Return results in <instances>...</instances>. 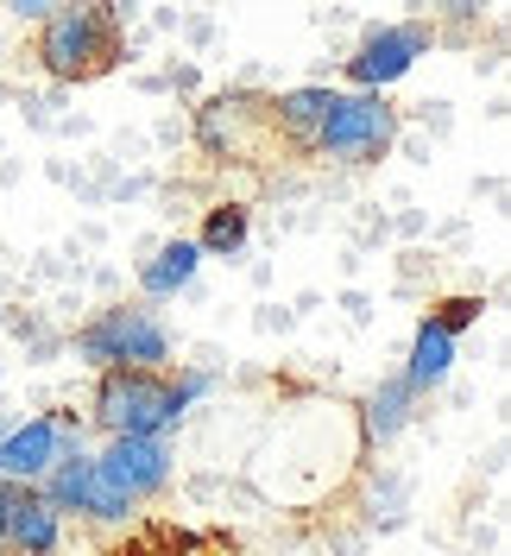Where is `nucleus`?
<instances>
[{
  "instance_id": "f257e3e1",
  "label": "nucleus",
  "mask_w": 511,
  "mask_h": 556,
  "mask_svg": "<svg viewBox=\"0 0 511 556\" xmlns=\"http://www.w3.org/2000/svg\"><path fill=\"white\" fill-rule=\"evenodd\" d=\"M33 58L58 83H95L120 64V7H58L38 26Z\"/></svg>"
},
{
  "instance_id": "ddd939ff",
  "label": "nucleus",
  "mask_w": 511,
  "mask_h": 556,
  "mask_svg": "<svg viewBox=\"0 0 511 556\" xmlns=\"http://www.w3.org/2000/svg\"><path fill=\"white\" fill-rule=\"evenodd\" d=\"M89 493H95V455H89V450L58 455V462L44 468V481H38V500H44L58 519H69V513H89Z\"/></svg>"
},
{
  "instance_id": "a211bd4d",
  "label": "nucleus",
  "mask_w": 511,
  "mask_h": 556,
  "mask_svg": "<svg viewBox=\"0 0 511 556\" xmlns=\"http://www.w3.org/2000/svg\"><path fill=\"white\" fill-rule=\"evenodd\" d=\"M0 556H7V486H0Z\"/></svg>"
},
{
  "instance_id": "20e7f679",
  "label": "nucleus",
  "mask_w": 511,
  "mask_h": 556,
  "mask_svg": "<svg viewBox=\"0 0 511 556\" xmlns=\"http://www.w3.org/2000/svg\"><path fill=\"white\" fill-rule=\"evenodd\" d=\"M392 146H398V108H392V96L341 89L309 152L329 159V165H379Z\"/></svg>"
},
{
  "instance_id": "9b49d317",
  "label": "nucleus",
  "mask_w": 511,
  "mask_h": 556,
  "mask_svg": "<svg viewBox=\"0 0 511 556\" xmlns=\"http://www.w3.org/2000/svg\"><path fill=\"white\" fill-rule=\"evenodd\" d=\"M410 417H417V392H410L405 374H385V380L367 392V405H360V443H398L410 430Z\"/></svg>"
},
{
  "instance_id": "f8f14e48",
  "label": "nucleus",
  "mask_w": 511,
  "mask_h": 556,
  "mask_svg": "<svg viewBox=\"0 0 511 556\" xmlns=\"http://www.w3.org/2000/svg\"><path fill=\"white\" fill-rule=\"evenodd\" d=\"M196 273H203V253H196L190 235H177V241H165L145 266H139V298H145V304H165L177 291H190Z\"/></svg>"
},
{
  "instance_id": "6ab92c4d",
  "label": "nucleus",
  "mask_w": 511,
  "mask_h": 556,
  "mask_svg": "<svg viewBox=\"0 0 511 556\" xmlns=\"http://www.w3.org/2000/svg\"><path fill=\"white\" fill-rule=\"evenodd\" d=\"M7 430H13V424H0V437H7Z\"/></svg>"
},
{
  "instance_id": "7ed1b4c3",
  "label": "nucleus",
  "mask_w": 511,
  "mask_h": 556,
  "mask_svg": "<svg viewBox=\"0 0 511 556\" xmlns=\"http://www.w3.org/2000/svg\"><path fill=\"white\" fill-rule=\"evenodd\" d=\"M76 361L89 374L133 367V374H165L170 367V329L145 304H107L76 329Z\"/></svg>"
},
{
  "instance_id": "2eb2a0df",
  "label": "nucleus",
  "mask_w": 511,
  "mask_h": 556,
  "mask_svg": "<svg viewBox=\"0 0 511 556\" xmlns=\"http://www.w3.org/2000/svg\"><path fill=\"white\" fill-rule=\"evenodd\" d=\"M246 235H253V215H246V203H215L203 215L196 253H203V260H240V253H246Z\"/></svg>"
},
{
  "instance_id": "9d476101",
  "label": "nucleus",
  "mask_w": 511,
  "mask_h": 556,
  "mask_svg": "<svg viewBox=\"0 0 511 556\" xmlns=\"http://www.w3.org/2000/svg\"><path fill=\"white\" fill-rule=\"evenodd\" d=\"M51 462H58V424H51V412L26 417V424H13V430L0 437V481L38 486Z\"/></svg>"
},
{
  "instance_id": "39448f33",
  "label": "nucleus",
  "mask_w": 511,
  "mask_h": 556,
  "mask_svg": "<svg viewBox=\"0 0 511 556\" xmlns=\"http://www.w3.org/2000/svg\"><path fill=\"white\" fill-rule=\"evenodd\" d=\"M430 45H436V26H430V20H385V26H367V38H360L354 58H347V83H354L360 96H385L398 76L417 70V58H430Z\"/></svg>"
},
{
  "instance_id": "423d86ee",
  "label": "nucleus",
  "mask_w": 511,
  "mask_h": 556,
  "mask_svg": "<svg viewBox=\"0 0 511 556\" xmlns=\"http://www.w3.org/2000/svg\"><path fill=\"white\" fill-rule=\"evenodd\" d=\"M95 481L107 493H120L127 506L165 493L170 486V443H158V437H107L102 450H95Z\"/></svg>"
},
{
  "instance_id": "4468645a",
  "label": "nucleus",
  "mask_w": 511,
  "mask_h": 556,
  "mask_svg": "<svg viewBox=\"0 0 511 556\" xmlns=\"http://www.w3.org/2000/svg\"><path fill=\"white\" fill-rule=\"evenodd\" d=\"M410 380V392L423 399V392H436V386H448V374H455V336L448 329H436L430 316L417 323V336H410V354H405V367H398Z\"/></svg>"
},
{
  "instance_id": "6e6552de",
  "label": "nucleus",
  "mask_w": 511,
  "mask_h": 556,
  "mask_svg": "<svg viewBox=\"0 0 511 556\" xmlns=\"http://www.w3.org/2000/svg\"><path fill=\"white\" fill-rule=\"evenodd\" d=\"M246 127H266V102H253V96H215L196 114V139L208 159H246L253 152Z\"/></svg>"
},
{
  "instance_id": "f03ea898",
  "label": "nucleus",
  "mask_w": 511,
  "mask_h": 556,
  "mask_svg": "<svg viewBox=\"0 0 511 556\" xmlns=\"http://www.w3.org/2000/svg\"><path fill=\"white\" fill-rule=\"evenodd\" d=\"M190 417V405L177 399L170 374H133V367H107L95 374V405L89 424L102 437H158L170 443V430Z\"/></svg>"
},
{
  "instance_id": "dca6fc26",
  "label": "nucleus",
  "mask_w": 511,
  "mask_h": 556,
  "mask_svg": "<svg viewBox=\"0 0 511 556\" xmlns=\"http://www.w3.org/2000/svg\"><path fill=\"white\" fill-rule=\"evenodd\" d=\"M480 311H486L480 298H443V304L430 311V323H436V329H448V336L461 342V329H474V323H480Z\"/></svg>"
},
{
  "instance_id": "1a4fd4ad",
  "label": "nucleus",
  "mask_w": 511,
  "mask_h": 556,
  "mask_svg": "<svg viewBox=\"0 0 511 556\" xmlns=\"http://www.w3.org/2000/svg\"><path fill=\"white\" fill-rule=\"evenodd\" d=\"M335 96L341 89H329V83H297V89H284L278 102H266V127H272L284 146L309 152L316 134H322V121H329V108H335Z\"/></svg>"
},
{
  "instance_id": "0eeeda50",
  "label": "nucleus",
  "mask_w": 511,
  "mask_h": 556,
  "mask_svg": "<svg viewBox=\"0 0 511 556\" xmlns=\"http://www.w3.org/2000/svg\"><path fill=\"white\" fill-rule=\"evenodd\" d=\"M7 486V556H58L64 544V519L38 500V486Z\"/></svg>"
},
{
  "instance_id": "f3484780",
  "label": "nucleus",
  "mask_w": 511,
  "mask_h": 556,
  "mask_svg": "<svg viewBox=\"0 0 511 556\" xmlns=\"http://www.w3.org/2000/svg\"><path fill=\"white\" fill-rule=\"evenodd\" d=\"M51 13H58V0H20V7H13V20H33V26H44Z\"/></svg>"
}]
</instances>
